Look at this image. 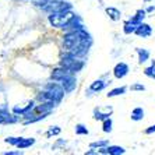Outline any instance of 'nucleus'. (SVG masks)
<instances>
[{"instance_id":"obj_6","label":"nucleus","mask_w":155,"mask_h":155,"mask_svg":"<svg viewBox=\"0 0 155 155\" xmlns=\"http://www.w3.org/2000/svg\"><path fill=\"white\" fill-rule=\"evenodd\" d=\"M99 154H109V155H122L126 152V150L120 145H106V147L98 150Z\"/></svg>"},{"instance_id":"obj_20","label":"nucleus","mask_w":155,"mask_h":155,"mask_svg":"<svg viewBox=\"0 0 155 155\" xmlns=\"http://www.w3.org/2000/svg\"><path fill=\"white\" fill-rule=\"evenodd\" d=\"M109 145V141L108 140H99V141H94V143H91L90 147L91 148H98V150H101V148L106 147Z\"/></svg>"},{"instance_id":"obj_2","label":"nucleus","mask_w":155,"mask_h":155,"mask_svg":"<svg viewBox=\"0 0 155 155\" xmlns=\"http://www.w3.org/2000/svg\"><path fill=\"white\" fill-rule=\"evenodd\" d=\"M64 92L66 91L60 83H58V81H56V83H49L46 85V88H45V91L38 95V99H39L41 102L54 101L58 104V102H60L61 99H63Z\"/></svg>"},{"instance_id":"obj_3","label":"nucleus","mask_w":155,"mask_h":155,"mask_svg":"<svg viewBox=\"0 0 155 155\" xmlns=\"http://www.w3.org/2000/svg\"><path fill=\"white\" fill-rule=\"evenodd\" d=\"M77 15L73 13L71 10L67 11H58V13H51L48 20L51 22V25L54 28H66L70 22L76 18Z\"/></svg>"},{"instance_id":"obj_29","label":"nucleus","mask_w":155,"mask_h":155,"mask_svg":"<svg viewBox=\"0 0 155 155\" xmlns=\"http://www.w3.org/2000/svg\"><path fill=\"white\" fill-rule=\"evenodd\" d=\"M145 2H152V0H145Z\"/></svg>"},{"instance_id":"obj_5","label":"nucleus","mask_w":155,"mask_h":155,"mask_svg":"<svg viewBox=\"0 0 155 155\" xmlns=\"http://www.w3.org/2000/svg\"><path fill=\"white\" fill-rule=\"evenodd\" d=\"M113 113V108L112 106H98L94 109V119L95 120H102L110 117V115Z\"/></svg>"},{"instance_id":"obj_13","label":"nucleus","mask_w":155,"mask_h":155,"mask_svg":"<svg viewBox=\"0 0 155 155\" xmlns=\"http://www.w3.org/2000/svg\"><path fill=\"white\" fill-rule=\"evenodd\" d=\"M144 109L143 108H134L133 110H131V115H130V117H131V120H134V122H140V120L144 119Z\"/></svg>"},{"instance_id":"obj_15","label":"nucleus","mask_w":155,"mask_h":155,"mask_svg":"<svg viewBox=\"0 0 155 155\" xmlns=\"http://www.w3.org/2000/svg\"><path fill=\"white\" fill-rule=\"evenodd\" d=\"M137 54H138V63H141V64L150 59V52L147 49H143V48H137Z\"/></svg>"},{"instance_id":"obj_8","label":"nucleus","mask_w":155,"mask_h":155,"mask_svg":"<svg viewBox=\"0 0 155 155\" xmlns=\"http://www.w3.org/2000/svg\"><path fill=\"white\" fill-rule=\"evenodd\" d=\"M134 34L138 35L140 38H148V36H151V34H152V28H151V25H148L145 22H141L140 25L137 27V29H136Z\"/></svg>"},{"instance_id":"obj_19","label":"nucleus","mask_w":155,"mask_h":155,"mask_svg":"<svg viewBox=\"0 0 155 155\" xmlns=\"http://www.w3.org/2000/svg\"><path fill=\"white\" fill-rule=\"evenodd\" d=\"M74 130H76V134H78V136H88V133H90L88 129H87L84 124H81V123H80V124H76V129Z\"/></svg>"},{"instance_id":"obj_10","label":"nucleus","mask_w":155,"mask_h":155,"mask_svg":"<svg viewBox=\"0 0 155 155\" xmlns=\"http://www.w3.org/2000/svg\"><path fill=\"white\" fill-rule=\"evenodd\" d=\"M108 84H110V81H108V80H104V78H98V80H95L94 83H91L90 91H92V92H99V91L105 90Z\"/></svg>"},{"instance_id":"obj_22","label":"nucleus","mask_w":155,"mask_h":155,"mask_svg":"<svg viewBox=\"0 0 155 155\" xmlns=\"http://www.w3.org/2000/svg\"><path fill=\"white\" fill-rule=\"evenodd\" d=\"M58 134H60V127L53 126V127H51V129L48 130L46 136L48 137H52V136H58Z\"/></svg>"},{"instance_id":"obj_1","label":"nucleus","mask_w":155,"mask_h":155,"mask_svg":"<svg viewBox=\"0 0 155 155\" xmlns=\"http://www.w3.org/2000/svg\"><path fill=\"white\" fill-rule=\"evenodd\" d=\"M52 80L60 83L66 92H71V91L76 90V87H77V80H76V77H74V74L70 73L69 70H66L64 67L53 70V73H52Z\"/></svg>"},{"instance_id":"obj_25","label":"nucleus","mask_w":155,"mask_h":155,"mask_svg":"<svg viewBox=\"0 0 155 155\" xmlns=\"http://www.w3.org/2000/svg\"><path fill=\"white\" fill-rule=\"evenodd\" d=\"M155 133V124L150 126L148 129H145V134H154Z\"/></svg>"},{"instance_id":"obj_27","label":"nucleus","mask_w":155,"mask_h":155,"mask_svg":"<svg viewBox=\"0 0 155 155\" xmlns=\"http://www.w3.org/2000/svg\"><path fill=\"white\" fill-rule=\"evenodd\" d=\"M0 123H4V115L0 113Z\"/></svg>"},{"instance_id":"obj_9","label":"nucleus","mask_w":155,"mask_h":155,"mask_svg":"<svg viewBox=\"0 0 155 155\" xmlns=\"http://www.w3.org/2000/svg\"><path fill=\"white\" fill-rule=\"evenodd\" d=\"M35 108L34 106V101H28L27 102L25 106H14L13 108V112L15 113V115H20V116H25L27 113L32 112V109Z\"/></svg>"},{"instance_id":"obj_11","label":"nucleus","mask_w":155,"mask_h":155,"mask_svg":"<svg viewBox=\"0 0 155 155\" xmlns=\"http://www.w3.org/2000/svg\"><path fill=\"white\" fill-rule=\"evenodd\" d=\"M105 11H106V14L109 15V18H110L112 21H119L120 17H122L120 10L119 8H116V7H106Z\"/></svg>"},{"instance_id":"obj_16","label":"nucleus","mask_w":155,"mask_h":155,"mask_svg":"<svg viewBox=\"0 0 155 155\" xmlns=\"http://www.w3.org/2000/svg\"><path fill=\"white\" fill-rule=\"evenodd\" d=\"M35 144V138H21V141L17 144L18 150H25V148L31 147Z\"/></svg>"},{"instance_id":"obj_17","label":"nucleus","mask_w":155,"mask_h":155,"mask_svg":"<svg viewBox=\"0 0 155 155\" xmlns=\"http://www.w3.org/2000/svg\"><path fill=\"white\" fill-rule=\"evenodd\" d=\"M144 18H145V10H137L134 17H131V20L134 22H137V24H141V22L144 21Z\"/></svg>"},{"instance_id":"obj_28","label":"nucleus","mask_w":155,"mask_h":155,"mask_svg":"<svg viewBox=\"0 0 155 155\" xmlns=\"http://www.w3.org/2000/svg\"><path fill=\"white\" fill-rule=\"evenodd\" d=\"M154 10H155V6H151V7L147 8V11H154Z\"/></svg>"},{"instance_id":"obj_21","label":"nucleus","mask_w":155,"mask_h":155,"mask_svg":"<svg viewBox=\"0 0 155 155\" xmlns=\"http://www.w3.org/2000/svg\"><path fill=\"white\" fill-rule=\"evenodd\" d=\"M154 66H155V60L152 61V64L150 66V67L144 69V74L147 77H150V78H154L155 80V69H154Z\"/></svg>"},{"instance_id":"obj_30","label":"nucleus","mask_w":155,"mask_h":155,"mask_svg":"<svg viewBox=\"0 0 155 155\" xmlns=\"http://www.w3.org/2000/svg\"><path fill=\"white\" fill-rule=\"evenodd\" d=\"M154 69H155V66H154Z\"/></svg>"},{"instance_id":"obj_18","label":"nucleus","mask_w":155,"mask_h":155,"mask_svg":"<svg viewBox=\"0 0 155 155\" xmlns=\"http://www.w3.org/2000/svg\"><path fill=\"white\" fill-rule=\"evenodd\" d=\"M112 126H113V122L110 117L104 120V124H102V130H104L105 133H110L112 131Z\"/></svg>"},{"instance_id":"obj_4","label":"nucleus","mask_w":155,"mask_h":155,"mask_svg":"<svg viewBox=\"0 0 155 155\" xmlns=\"http://www.w3.org/2000/svg\"><path fill=\"white\" fill-rule=\"evenodd\" d=\"M84 60L81 58H77V56H74V54H71V53H67L61 58V60H60V66L61 67H64L66 70H69L70 73H73V74H76V73H78V71H81L83 70V67H84Z\"/></svg>"},{"instance_id":"obj_24","label":"nucleus","mask_w":155,"mask_h":155,"mask_svg":"<svg viewBox=\"0 0 155 155\" xmlns=\"http://www.w3.org/2000/svg\"><path fill=\"white\" fill-rule=\"evenodd\" d=\"M130 90L131 91H144L145 87L143 85V84H133V85L130 87Z\"/></svg>"},{"instance_id":"obj_12","label":"nucleus","mask_w":155,"mask_h":155,"mask_svg":"<svg viewBox=\"0 0 155 155\" xmlns=\"http://www.w3.org/2000/svg\"><path fill=\"white\" fill-rule=\"evenodd\" d=\"M140 25V24H137V22H134L131 18L130 20H127L126 22H124V27H123V31H124V34H127V35H130V34H134L136 32V29H137V27Z\"/></svg>"},{"instance_id":"obj_7","label":"nucleus","mask_w":155,"mask_h":155,"mask_svg":"<svg viewBox=\"0 0 155 155\" xmlns=\"http://www.w3.org/2000/svg\"><path fill=\"white\" fill-rule=\"evenodd\" d=\"M129 71H130L129 66H127L126 63L120 61V63H117V64L115 66V69H113V76L120 80V78H124V77L129 74Z\"/></svg>"},{"instance_id":"obj_26","label":"nucleus","mask_w":155,"mask_h":155,"mask_svg":"<svg viewBox=\"0 0 155 155\" xmlns=\"http://www.w3.org/2000/svg\"><path fill=\"white\" fill-rule=\"evenodd\" d=\"M21 154H22L21 150H18V151H8V152H6V155H21Z\"/></svg>"},{"instance_id":"obj_23","label":"nucleus","mask_w":155,"mask_h":155,"mask_svg":"<svg viewBox=\"0 0 155 155\" xmlns=\"http://www.w3.org/2000/svg\"><path fill=\"white\" fill-rule=\"evenodd\" d=\"M21 138H22V137H7L4 141H6L7 144H10V145H15V147H17V144L20 143V141H21Z\"/></svg>"},{"instance_id":"obj_14","label":"nucleus","mask_w":155,"mask_h":155,"mask_svg":"<svg viewBox=\"0 0 155 155\" xmlns=\"http://www.w3.org/2000/svg\"><path fill=\"white\" fill-rule=\"evenodd\" d=\"M126 91H127V87L122 85V87H116V88H113V90H110L106 94V97L108 98H113V97H119V95H123V94H126Z\"/></svg>"}]
</instances>
